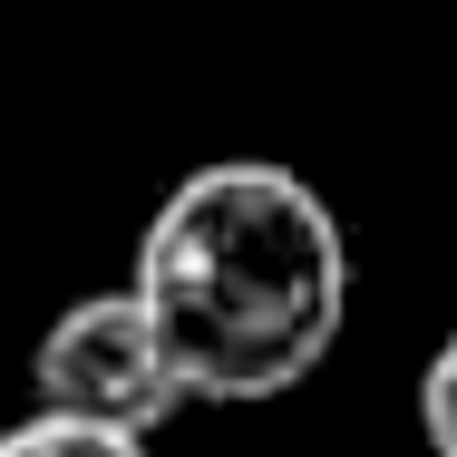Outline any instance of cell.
I'll use <instances>...</instances> for the list:
<instances>
[{
    "label": "cell",
    "mask_w": 457,
    "mask_h": 457,
    "mask_svg": "<svg viewBox=\"0 0 457 457\" xmlns=\"http://www.w3.org/2000/svg\"><path fill=\"white\" fill-rule=\"evenodd\" d=\"M127 292L146 302L185 399L253 409L331 361L351 312V244L312 176L273 156H214L146 214Z\"/></svg>",
    "instance_id": "cell-1"
},
{
    "label": "cell",
    "mask_w": 457,
    "mask_h": 457,
    "mask_svg": "<svg viewBox=\"0 0 457 457\" xmlns=\"http://www.w3.org/2000/svg\"><path fill=\"white\" fill-rule=\"evenodd\" d=\"M29 399L59 409V419H107V428L156 438L185 409V379H176V361H166V341H156V321H146V302L117 282V292L69 302V312L39 331Z\"/></svg>",
    "instance_id": "cell-2"
},
{
    "label": "cell",
    "mask_w": 457,
    "mask_h": 457,
    "mask_svg": "<svg viewBox=\"0 0 457 457\" xmlns=\"http://www.w3.org/2000/svg\"><path fill=\"white\" fill-rule=\"evenodd\" d=\"M0 457H146V438H137V428H107V419L29 409L20 428H0Z\"/></svg>",
    "instance_id": "cell-3"
},
{
    "label": "cell",
    "mask_w": 457,
    "mask_h": 457,
    "mask_svg": "<svg viewBox=\"0 0 457 457\" xmlns=\"http://www.w3.org/2000/svg\"><path fill=\"white\" fill-rule=\"evenodd\" d=\"M419 438H428V457H457V331L419 370Z\"/></svg>",
    "instance_id": "cell-4"
}]
</instances>
